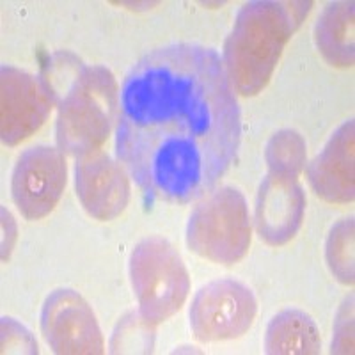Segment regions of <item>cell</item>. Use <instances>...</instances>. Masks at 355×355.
Masks as SVG:
<instances>
[{
	"mask_svg": "<svg viewBox=\"0 0 355 355\" xmlns=\"http://www.w3.org/2000/svg\"><path fill=\"white\" fill-rule=\"evenodd\" d=\"M249 206L239 189L220 187L196 205L187 224V245L217 265L239 263L250 247Z\"/></svg>",
	"mask_w": 355,
	"mask_h": 355,
	"instance_id": "5",
	"label": "cell"
},
{
	"mask_svg": "<svg viewBox=\"0 0 355 355\" xmlns=\"http://www.w3.org/2000/svg\"><path fill=\"white\" fill-rule=\"evenodd\" d=\"M242 114L222 59L194 43L160 46L126 73L116 155L148 198L189 205L236 158Z\"/></svg>",
	"mask_w": 355,
	"mask_h": 355,
	"instance_id": "1",
	"label": "cell"
},
{
	"mask_svg": "<svg viewBox=\"0 0 355 355\" xmlns=\"http://www.w3.org/2000/svg\"><path fill=\"white\" fill-rule=\"evenodd\" d=\"M2 354H37L33 334L12 318H2Z\"/></svg>",
	"mask_w": 355,
	"mask_h": 355,
	"instance_id": "19",
	"label": "cell"
},
{
	"mask_svg": "<svg viewBox=\"0 0 355 355\" xmlns=\"http://www.w3.org/2000/svg\"><path fill=\"white\" fill-rule=\"evenodd\" d=\"M75 189L89 217L107 222L117 218L130 202V178L125 167L103 151L77 158Z\"/></svg>",
	"mask_w": 355,
	"mask_h": 355,
	"instance_id": "10",
	"label": "cell"
},
{
	"mask_svg": "<svg viewBox=\"0 0 355 355\" xmlns=\"http://www.w3.org/2000/svg\"><path fill=\"white\" fill-rule=\"evenodd\" d=\"M311 8L306 0H252L240 9L222 53L234 93L245 98L261 93Z\"/></svg>",
	"mask_w": 355,
	"mask_h": 355,
	"instance_id": "2",
	"label": "cell"
},
{
	"mask_svg": "<svg viewBox=\"0 0 355 355\" xmlns=\"http://www.w3.org/2000/svg\"><path fill=\"white\" fill-rule=\"evenodd\" d=\"M355 125L348 119L332 133L327 144L307 166V182L315 194L332 205H348L355 198Z\"/></svg>",
	"mask_w": 355,
	"mask_h": 355,
	"instance_id": "12",
	"label": "cell"
},
{
	"mask_svg": "<svg viewBox=\"0 0 355 355\" xmlns=\"http://www.w3.org/2000/svg\"><path fill=\"white\" fill-rule=\"evenodd\" d=\"M57 103L59 150L75 158L100 151L119 116L116 77L105 66H82Z\"/></svg>",
	"mask_w": 355,
	"mask_h": 355,
	"instance_id": "3",
	"label": "cell"
},
{
	"mask_svg": "<svg viewBox=\"0 0 355 355\" xmlns=\"http://www.w3.org/2000/svg\"><path fill=\"white\" fill-rule=\"evenodd\" d=\"M354 2H332L323 9L315 27V41L322 57L334 68H352L354 49Z\"/></svg>",
	"mask_w": 355,
	"mask_h": 355,
	"instance_id": "13",
	"label": "cell"
},
{
	"mask_svg": "<svg viewBox=\"0 0 355 355\" xmlns=\"http://www.w3.org/2000/svg\"><path fill=\"white\" fill-rule=\"evenodd\" d=\"M155 347V325L141 313H128L117 322L110 339V354H151Z\"/></svg>",
	"mask_w": 355,
	"mask_h": 355,
	"instance_id": "17",
	"label": "cell"
},
{
	"mask_svg": "<svg viewBox=\"0 0 355 355\" xmlns=\"http://www.w3.org/2000/svg\"><path fill=\"white\" fill-rule=\"evenodd\" d=\"M265 160L268 173L299 180L306 167V141L295 130H279L266 142Z\"/></svg>",
	"mask_w": 355,
	"mask_h": 355,
	"instance_id": "15",
	"label": "cell"
},
{
	"mask_svg": "<svg viewBox=\"0 0 355 355\" xmlns=\"http://www.w3.org/2000/svg\"><path fill=\"white\" fill-rule=\"evenodd\" d=\"M306 215V192L295 178L266 174L256 196L254 224L259 239L283 247L297 236Z\"/></svg>",
	"mask_w": 355,
	"mask_h": 355,
	"instance_id": "11",
	"label": "cell"
},
{
	"mask_svg": "<svg viewBox=\"0 0 355 355\" xmlns=\"http://www.w3.org/2000/svg\"><path fill=\"white\" fill-rule=\"evenodd\" d=\"M354 227V217L341 218L332 226L325 242V261L329 270L345 286H352L355 281Z\"/></svg>",
	"mask_w": 355,
	"mask_h": 355,
	"instance_id": "16",
	"label": "cell"
},
{
	"mask_svg": "<svg viewBox=\"0 0 355 355\" xmlns=\"http://www.w3.org/2000/svg\"><path fill=\"white\" fill-rule=\"evenodd\" d=\"M41 332L59 355H100L105 341L93 309L77 291L61 288L46 297L41 309Z\"/></svg>",
	"mask_w": 355,
	"mask_h": 355,
	"instance_id": "9",
	"label": "cell"
},
{
	"mask_svg": "<svg viewBox=\"0 0 355 355\" xmlns=\"http://www.w3.org/2000/svg\"><path fill=\"white\" fill-rule=\"evenodd\" d=\"M128 274L139 313L151 325L173 318L189 297V270L173 243L162 236H148L133 247Z\"/></svg>",
	"mask_w": 355,
	"mask_h": 355,
	"instance_id": "4",
	"label": "cell"
},
{
	"mask_svg": "<svg viewBox=\"0 0 355 355\" xmlns=\"http://www.w3.org/2000/svg\"><path fill=\"white\" fill-rule=\"evenodd\" d=\"M66 182L64 153L50 146H34L20 155L12 169V201L27 220H41L55 210Z\"/></svg>",
	"mask_w": 355,
	"mask_h": 355,
	"instance_id": "8",
	"label": "cell"
},
{
	"mask_svg": "<svg viewBox=\"0 0 355 355\" xmlns=\"http://www.w3.org/2000/svg\"><path fill=\"white\" fill-rule=\"evenodd\" d=\"M55 103L44 78L4 64L0 68V135L18 146L46 123Z\"/></svg>",
	"mask_w": 355,
	"mask_h": 355,
	"instance_id": "7",
	"label": "cell"
},
{
	"mask_svg": "<svg viewBox=\"0 0 355 355\" xmlns=\"http://www.w3.org/2000/svg\"><path fill=\"white\" fill-rule=\"evenodd\" d=\"M258 315V300L236 279H217L196 293L190 306V329L201 343L239 339Z\"/></svg>",
	"mask_w": 355,
	"mask_h": 355,
	"instance_id": "6",
	"label": "cell"
},
{
	"mask_svg": "<svg viewBox=\"0 0 355 355\" xmlns=\"http://www.w3.org/2000/svg\"><path fill=\"white\" fill-rule=\"evenodd\" d=\"M322 338L315 320L300 309H283L270 320L265 334V352L270 355H315Z\"/></svg>",
	"mask_w": 355,
	"mask_h": 355,
	"instance_id": "14",
	"label": "cell"
},
{
	"mask_svg": "<svg viewBox=\"0 0 355 355\" xmlns=\"http://www.w3.org/2000/svg\"><path fill=\"white\" fill-rule=\"evenodd\" d=\"M331 354H354V295H348L334 320Z\"/></svg>",
	"mask_w": 355,
	"mask_h": 355,
	"instance_id": "18",
	"label": "cell"
}]
</instances>
